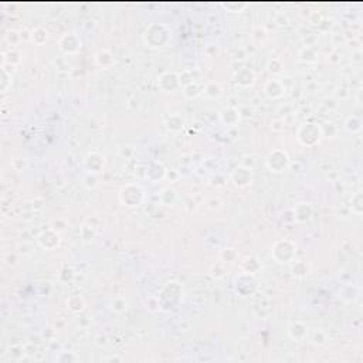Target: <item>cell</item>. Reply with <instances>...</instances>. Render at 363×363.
<instances>
[{"label": "cell", "instance_id": "obj_1", "mask_svg": "<svg viewBox=\"0 0 363 363\" xmlns=\"http://www.w3.org/2000/svg\"><path fill=\"white\" fill-rule=\"evenodd\" d=\"M172 39V31L166 24L161 23H153L149 27H146L144 40L152 48H161L165 47Z\"/></svg>", "mask_w": 363, "mask_h": 363}, {"label": "cell", "instance_id": "obj_2", "mask_svg": "<svg viewBox=\"0 0 363 363\" xmlns=\"http://www.w3.org/2000/svg\"><path fill=\"white\" fill-rule=\"evenodd\" d=\"M322 136L323 134L321 126H318L315 123H305L299 128L298 141L305 146H312V145H316Z\"/></svg>", "mask_w": 363, "mask_h": 363}, {"label": "cell", "instance_id": "obj_3", "mask_svg": "<svg viewBox=\"0 0 363 363\" xmlns=\"http://www.w3.org/2000/svg\"><path fill=\"white\" fill-rule=\"evenodd\" d=\"M296 253V244L290 240H281L275 242V245L271 250V256L274 257L278 263H288L291 261Z\"/></svg>", "mask_w": 363, "mask_h": 363}, {"label": "cell", "instance_id": "obj_4", "mask_svg": "<svg viewBox=\"0 0 363 363\" xmlns=\"http://www.w3.org/2000/svg\"><path fill=\"white\" fill-rule=\"evenodd\" d=\"M120 199L128 207H138L144 200V190L136 185H128L121 190Z\"/></svg>", "mask_w": 363, "mask_h": 363}, {"label": "cell", "instance_id": "obj_5", "mask_svg": "<svg viewBox=\"0 0 363 363\" xmlns=\"http://www.w3.org/2000/svg\"><path fill=\"white\" fill-rule=\"evenodd\" d=\"M290 165V158L283 149H275L267 156V168L271 172H284Z\"/></svg>", "mask_w": 363, "mask_h": 363}, {"label": "cell", "instance_id": "obj_6", "mask_svg": "<svg viewBox=\"0 0 363 363\" xmlns=\"http://www.w3.org/2000/svg\"><path fill=\"white\" fill-rule=\"evenodd\" d=\"M60 48L67 54L77 53L81 48L80 37L74 33H67L60 39Z\"/></svg>", "mask_w": 363, "mask_h": 363}, {"label": "cell", "instance_id": "obj_7", "mask_svg": "<svg viewBox=\"0 0 363 363\" xmlns=\"http://www.w3.org/2000/svg\"><path fill=\"white\" fill-rule=\"evenodd\" d=\"M231 180H233L234 185L239 186V188H247V186L251 185V182H253L251 169L244 168V166L237 168V169L231 173Z\"/></svg>", "mask_w": 363, "mask_h": 363}, {"label": "cell", "instance_id": "obj_8", "mask_svg": "<svg viewBox=\"0 0 363 363\" xmlns=\"http://www.w3.org/2000/svg\"><path fill=\"white\" fill-rule=\"evenodd\" d=\"M104 163H105L104 156H101V155H98V153H95V152L88 153L87 158H85V161H84V165H85L87 170L91 172V173H97V172L102 170Z\"/></svg>", "mask_w": 363, "mask_h": 363}, {"label": "cell", "instance_id": "obj_9", "mask_svg": "<svg viewBox=\"0 0 363 363\" xmlns=\"http://www.w3.org/2000/svg\"><path fill=\"white\" fill-rule=\"evenodd\" d=\"M220 118L226 126H236L240 122V112L236 108H226L221 111Z\"/></svg>", "mask_w": 363, "mask_h": 363}, {"label": "cell", "instance_id": "obj_10", "mask_svg": "<svg viewBox=\"0 0 363 363\" xmlns=\"http://www.w3.org/2000/svg\"><path fill=\"white\" fill-rule=\"evenodd\" d=\"M266 94L268 95L269 98H280L285 94V87L281 81L271 80L266 85Z\"/></svg>", "mask_w": 363, "mask_h": 363}, {"label": "cell", "instance_id": "obj_11", "mask_svg": "<svg viewBox=\"0 0 363 363\" xmlns=\"http://www.w3.org/2000/svg\"><path fill=\"white\" fill-rule=\"evenodd\" d=\"M242 272L250 274V275H256L257 272L261 269V264L258 263V258L256 257H247L242 263Z\"/></svg>", "mask_w": 363, "mask_h": 363}, {"label": "cell", "instance_id": "obj_12", "mask_svg": "<svg viewBox=\"0 0 363 363\" xmlns=\"http://www.w3.org/2000/svg\"><path fill=\"white\" fill-rule=\"evenodd\" d=\"M294 215L298 221H307L312 215V206L310 203H299L296 209H294Z\"/></svg>", "mask_w": 363, "mask_h": 363}, {"label": "cell", "instance_id": "obj_13", "mask_svg": "<svg viewBox=\"0 0 363 363\" xmlns=\"http://www.w3.org/2000/svg\"><path fill=\"white\" fill-rule=\"evenodd\" d=\"M95 61L99 67L108 68L111 67L112 64H115V58L112 53H109L108 50H102V51H98L95 55Z\"/></svg>", "mask_w": 363, "mask_h": 363}, {"label": "cell", "instance_id": "obj_14", "mask_svg": "<svg viewBox=\"0 0 363 363\" xmlns=\"http://www.w3.org/2000/svg\"><path fill=\"white\" fill-rule=\"evenodd\" d=\"M204 94L209 98H218L223 94V88L218 82H209L204 88Z\"/></svg>", "mask_w": 363, "mask_h": 363}, {"label": "cell", "instance_id": "obj_15", "mask_svg": "<svg viewBox=\"0 0 363 363\" xmlns=\"http://www.w3.org/2000/svg\"><path fill=\"white\" fill-rule=\"evenodd\" d=\"M47 31L43 28V27H39V28H36V30H33L31 31V40L34 41L36 44H40V40L39 39H41V41L44 43V41L47 40Z\"/></svg>", "mask_w": 363, "mask_h": 363}, {"label": "cell", "instance_id": "obj_16", "mask_svg": "<svg viewBox=\"0 0 363 363\" xmlns=\"http://www.w3.org/2000/svg\"><path fill=\"white\" fill-rule=\"evenodd\" d=\"M112 310L115 312H123V311L128 310V301L125 298H115L112 301Z\"/></svg>", "mask_w": 363, "mask_h": 363}, {"label": "cell", "instance_id": "obj_17", "mask_svg": "<svg viewBox=\"0 0 363 363\" xmlns=\"http://www.w3.org/2000/svg\"><path fill=\"white\" fill-rule=\"evenodd\" d=\"M269 70V73H272V74H280L281 71H283V64H281V61L278 60V58H271L268 61V64H267V67H272Z\"/></svg>", "mask_w": 363, "mask_h": 363}]
</instances>
